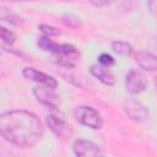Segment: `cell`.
<instances>
[{
  "label": "cell",
  "instance_id": "6da1fadb",
  "mask_svg": "<svg viewBox=\"0 0 157 157\" xmlns=\"http://www.w3.org/2000/svg\"><path fill=\"white\" fill-rule=\"evenodd\" d=\"M43 135V124L32 112L13 109L0 114V136L17 147H33Z\"/></svg>",
  "mask_w": 157,
  "mask_h": 157
},
{
  "label": "cell",
  "instance_id": "7a4b0ae2",
  "mask_svg": "<svg viewBox=\"0 0 157 157\" xmlns=\"http://www.w3.org/2000/svg\"><path fill=\"white\" fill-rule=\"evenodd\" d=\"M74 117L77 123L91 129H101L103 125L102 115L90 105H78L74 110Z\"/></svg>",
  "mask_w": 157,
  "mask_h": 157
},
{
  "label": "cell",
  "instance_id": "3957f363",
  "mask_svg": "<svg viewBox=\"0 0 157 157\" xmlns=\"http://www.w3.org/2000/svg\"><path fill=\"white\" fill-rule=\"evenodd\" d=\"M54 61L63 67L72 69L76 66L77 61L80 60V53L72 44H60L59 49L53 54Z\"/></svg>",
  "mask_w": 157,
  "mask_h": 157
},
{
  "label": "cell",
  "instance_id": "277c9868",
  "mask_svg": "<svg viewBox=\"0 0 157 157\" xmlns=\"http://www.w3.org/2000/svg\"><path fill=\"white\" fill-rule=\"evenodd\" d=\"M32 92H33V96L36 97V99L40 104H43L50 109H56L59 107V96L55 93V88L47 86V85L38 83L37 86L33 87Z\"/></svg>",
  "mask_w": 157,
  "mask_h": 157
},
{
  "label": "cell",
  "instance_id": "5b68a950",
  "mask_svg": "<svg viewBox=\"0 0 157 157\" xmlns=\"http://www.w3.org/2000/svg\"><path fill=\"white\" fill-rule=\"evenodd\" d=\"M123 109L125 112V114L134 121H146L150 118V113L148 109L139 101L129 98L126 101H124L123 103Z\"/></svg>",
  "mask_w": 157,
  "mask_h": 157
},
{
  "label": "cell",
  "instance_id": "8992f818",
  "mask_svg": "<svg viewBox=\"0 0 157 157\" xmlns=\"http://www.w3.org/2000/svg\"><path fill=\"white\" fill-rule=\"evenodd\" d=\"M125 86L128 92H130L131 94H136L146 90L147 78L141 71L130 70L125 76Z\"/></svg>",
  "mask_w": 157,
  "mask_h": 157
},
{
  "label": "cell",
  "instance_id": "52a82bcc",
  "mask_svg": "<svg viewBox=\"0 0 157 157\" xmlns=\"http://www.w3.org/2000/svg\"><path fill=\"white\" fill-rule=\"evenodd\" d=\"M22 75L27 80L34 81L37 83L47 85V86H50L53 88H56V86H58V82H56V80L53 76H49V75H47V74H44V72L34 69V67H29V66L25 67L22 70Z\"/></svg>",
  "mask_w": 157,
  "mask_h": 157
},
{
  "label": "cell",
  "instance_id": "ba28073f",
  "mask_svg": "<svg viewBox=\"0 0 157 157\" xmlns=\"http://www.w3.org/2000/svg\"><path fill=\"white\" fill-rule=\"evenodd\" d=\"M72 150L76 156H101L103 155L98 145H96L92 141L82 140V139L75 140V142L72 144Z\"/></svg>",
  "mask_w": 157,
  "mask_h": 157
},
{
  "label": "cell",
  "instance_id": "9c48e42d",
  "mask_svg": "<svg viewBox=\"0 0 157 157\" xmlns=\"http://www.w3.org/2000/svg\"><path fill=\"white\" fill-rule=\"evenodd\" d=\"M47 125L59 137H69L72 134V131L70 129L71 126L65 120H63L61 118H59L54 114H49L47 117Z\"/></svg>",
  "mask_w": 157,
  "mask_h": 157
},
{
  "label": "cell",
  "instance_id": "30bf717a",
  "mask_svg": "<svg viewBox=\"0 0 157 157\" xmlns=\"http://www.w3.org/2000/svg\"><path fill=\"white\" fill-rule=\"evenodd\" d=\"M135 60L140 65V67L146 71H155L157 69V58L155 54H152L150 52H146V50L136 52Z\"/></svg>",
  "mask_w": 157,
  "mask_h": 157
},
{
  "label": "cell",
  "instance_id": "8fae6325",
  "mask_svg": "<svg viewBox=\"0 0 157 157\" xmlns=\"http://www.w3.org/2000/svg\"><path fill=\"white\" fill-rule=\"evenodd\" d=\"M90 72L96 77L98 78L102 83L104 85H108V86H113L115 80H114V75L112 74V71L107 67V66H103V65H98V64H93L90 66Z\"/></svg>",
  "mask_w": 157,
  "mask_h": 157
},
{
  "label": "cell",
  "instance_id": "7c38bea8",
  "mask_svg": "<svg viewBox=\"0 0 157 157\" xmlns=\"http://www.w3.org/2000/svg\"><path fill=\"white\" fill-rule=\"evenodd\" d=\"M0 20L15 25V26H20L23 23V18L20 17L18 15H16L15 12H12L10 9L5 7V6H0Z\"/></svg>",
  "mask_w": 157,
  "mask_h": 157
},
{
  "label": "cell",
  "instance_id": "4fadbf2b",
  "mask_svg": "<svg viewBox=\"0 0 157 157\" xmlns=\"http://www.w3.org/2000/svg\"><path fill=\"white\" fill-rule=\"evenodd\" d=\"M37 45H38L42 50L49 52V53H52V54H54V53L59 49V47H60L59 43H55L54 40L50 39V37H47V36L39 37V38H38V42H37Z\"/></svg>",
  "mask_w": 157,
  "mask_h": 157
},
{
  "label": "cell",
  "instance_id": "5bb4252c",
  "mask_svg": "<svg viewBox=\"0 0 157 157\" xmlns=\"http://www.w3.org/2000/svg\"><path fill=\"white\" fill-rule=\"evenodd\" d=\"M112 49L119 54V55H124V56H130L134 54V48L131 47V44H129L128 42L124 40H115L112 43Z\"/></svg>",
  "mask_w": 157,
  "mask_h": 157
},
{
  "label": "cell",
  "instance_id": "9a60e30c",
  "mask_svg": "<svg viewBox=\"0 0 157 157\" xmlns=\"http://www.w3.org/2000/svg\"><path fill=\"white\" fill-rule=\"evenodd\" d=\"M38 29L47 37H56V36H60V31L54 27V26H50V25H45V23H40L38 25Z\"/></svg>",
  "mask_w": 157,
  "mask_h": 157
},
{
  "label": "cell",
  "instance_id": "2e32d148",
  "mask_svg": "<svg viewBox=\"0 0 157 157\" xmlns=\"http://www.w3.org/2000/svg\"><path fill=\"white\" fill-rule=\"evenodd\" d=\"M0 39H2L6 44H10L11 45L16 40V34L12 31H10V29L0 26Z\"/></svg>",
  "mask_w": 157,
  "mask_h": 157
},
{
  "label": "cell",
  "instance_id": "e0dca14e",
  "mask_svg": "<svg viewBox=\"0 0 157 157\" xmlns=\"http://www.w3.org/2000/svg\"><path fill=\"white\" fill-rule=\"evenodd\" d=\"M98 63H99L101 65H103V66L109 67V66H112V65L114 64V59H113L112 55H109V54H107V53H102V54L98 56Z\"/></svg>",
  "mask_w": 157,
  "mask_h": 157
},
{
  "label": "cell",
  "instance_id": "ac0fdd59",
  "mask_svg": "<svg viewBox=\"0 0 157 157\" xmlns=\"http://www.w3.org/2000/svg\"><path fill=\"white\" fill-rule=\"evenodd\" d=\"M88 1L96 7H102V6H107L112 2H114L115 0H88Z\"/></svg>",
  "mask_w": 157,
  "mask_h": 157
},
{
  "label": "cell",
  "instance_id": "d6986e66",
  "mask_svg": "<svg viewBox=\"0 0 157 157\" xmlns=\"http://www.w3.org/2000/svg\"><path fill=\"white\" fill-rule=\"evenodd\" d=\"M61 21H63V23L64 25H66V26H69V27H72V28H76V26L72 23V21H78L76 17H74V16H64L63 18H61Z\"/></svg>",
  "mask_w": 157,
  "mask_h": 157
},
{
  "label": "cell",
  "instance_id": "ffe728a7",
  "mask_svg": "<svg viewBox=\"0 0 157 157\" xmlns=\"http://www.w3.org/2000/svg\"><path fill=\"white\" fill-rule=\"evenodd\" d=\"M147 7H148L150 12L153 15L155 10H156V0H147Z\"/></svg>",
  "mask_w": 157,
  "mask_h": 157
},
{
  "label": "cell",
  "instance_id": "44dd1931",
  "mask_svg": "<svg viewBox=\"0 0 157 157\" xmlns=\"http://www.w3.org/2000/svg\"><path fill=\"white\" fill-rule=\"evenodd\" d=\"M12 1H33V0H12Z\"/></svg>",
  "mask_w": 157,
  "mask_h": 157
}]
</instances>
